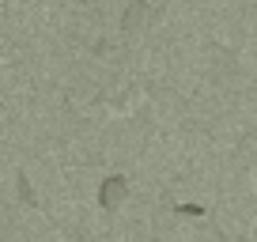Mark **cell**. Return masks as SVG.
Here are the masks:
<instances>
[{"label": "cell", "instance_id": "obj_2", "mask_svg": "<svg viewBox=\"0 0 257 242\" xmlns=\"http://www.w3.org/2000/svg\"><path fill=\"white\" fill-rule=\"evenodd\" d=\"M152 19V8H148V0H128V8H125V16H121V31L125 34H137L140 27Z\"/></svg>", "mask_w": 257, "mask_h": 242}, {"label": "cell", "instance_id": "obj_3", "mask_svg": "<svg viewBox=\"0 0 257 242\" xmlns=\"http://www.w3.org/2000/svg\"><path fill=\"white\" fill-rule=\"evenodd\" d=\"M19 197H23L27 204H38V197H34V189H31V178H27V174H19Z\"/></svg>", "mask_w": 257, "mask_h": 242}, {"label": "cell", "instance_id": "obj_4", "mask_svg": "<svg viewBox=\"0 0 257 242\" xmlns=\"http://www.w3.org/2000/svg\"><path fill=\"white\" fill-rule=\"evenodd\" d=\"M174 212H182V216H204V204H174Z\"/></svg>", "mask_w": 257, "mask_h": 242}, {"label": "cell", "instance_id": "obj_1", "mask_svg": "<svg viewBox=\"0 0 257 242\" xmlns=\"http://www.w3.org/2000/svg\"><path fill=\"white\" fill-rule=\"evenodd\" d=\"M125 201H128V182L121 174H110L102 186H98V208L102 212H117Z\"/></svg>", "mask_w": 257, "mask_h": 242}]
</instances>
